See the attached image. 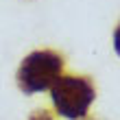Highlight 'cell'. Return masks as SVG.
I'll return each instance as SVG.
<instances>
[{"instance_id": "obj_1", "label": "cell", "mask_w": 120, "mask_h": 120, "mask_svg": "<svg viewBox=\"0 0 120 120\" xmlns=\"http://www.w3.org/2000/svg\"><path fill=\"white\" fill-rule=\"evenodd\" d=\"M63 72V57L55 50H35L26 55L18 70V87L24 94L44 92L55 85Z\"/></svg>"}, {"instance_id": "obj_4", "label": "cell", "mask_w": 120, "mask_h": 120, "mask_svg": "<svg viewBox=\"0 0 120 120\" xmlns=\"http://www.w3.org/2000/svg\"><path fill=\"white\" fill-rule=\"evenodd\" d=\"M114 48H116V52L120 55V24H118V29L114 33Z\"/></svg>"}, {"instance_id": "obj_2", "label": "cell", "mask_w": 120, "mask_h": 120, "mask_svg": "<svg viewBox=\"0 0 120 120\" xmlns=\"http://www.w3.org/2000/svg\"><path fill=\"white\" fill-rule=\"evenodd\" d=\"M50 96L55 109L63 118L81 120L96 98V87L90 76H59L50 87Z\"/></svg>"}, {"instance_id": "obj_3", "label": "cell", "mask_w": 120, "mask_h": 120, "mask_svg": "<svg viewBox=\"0 0 120 120\" xmlns=\"http://www.w3.org/2000/svg\"><path fill=\"white\" fill-rule=\"evenodd\" d=\"M29 120H52V116L48 114L46 109H37V111H33V116Z\"/></svg>"}]
</instances>
